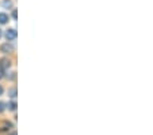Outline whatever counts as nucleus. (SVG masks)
Segmentation results:
<instances>
[{
    "mask_svg": "<svg viewBox=\"0 0 153 135\" xmlns=\"http://www.w3.org/2000/svg\"><path fill=\"white\" fill-rule=\"evenodd\" d=\"M0 52H3V53H13L14 45L10 44V42H4V44L0 45Z\"/></svg>",
    "mask_w": 153,
    "mask_h": 135,
    "instance_id": "nucleus-1",
    "label": "nucleus"
},
{
    "mask_svg": "<svg viewBox=\"0 0 153 135\" xmlns=\"http://www.w3.org/2000/svg\"><path fill=\"white\" fill-rule=\"evenodd\" d=\"M6 38L7 41H14L16 38V30L15 29H8L6 32Z\"/></svg>",
    "mask_w": 153,
    "mask_h": 135,
    "instance_id": "nucleus-2",
    "label": "nucleus"
},
{
    "mask_svg": "<svg viewBox=\"0 0 153 135\" xmlns=\"http://www.w3.org/2000/svg\"><path fill=\"white\" fill-rule=\"evenodd\" d=\"M10 66H11V61H10L8 59H1V60H0V70L3 71V72L8 70Z\"/></svg>",
    "mask_w": 153,
    "mask_h": 135,
    "instance_id": "nucleus-3",
    "label": "nucleus"
},
{
    "mask_svg": "<svg viewBox=\"0 0 153 135\" xmlns=\"http://www.w3.org/2000/svg\"><path fill=\"white\" fill-rule=\"evenodd\" d=\"M8 22V15L6 13H0V25H6Z\"/></svg>",
    "mask_w": 153,
    "mask_h": 135,
    "instance_id": "nucleus-4",
    "label": "nucleus"
},
{
    "mask_svg": "<svg viewBox=\"0 0 153 135\" xmlns=\"http://www.w3.org/2000/svg\"><path fill=\"white\" fill-rule=\"evenodd\" d=\"M1 7L3 8H13V0H3L1 1Z\"/></svg>",
    "mask_w": 153,
    "mask_h": 135,
    "instance_id": "nucleus-5",
    "label": "nucleus"
},
{
    "mask_svg": "<svg viewBox=\"0 0 153 135\" xmlns=\"http://www.w3.org/2000/svg\"><path fill=\"white\" fill-rule=\"evenodd\" d=\"M8 96L11 97V98H15L16 97V89L15 87H11V89L8 90Z\"/></svg>",
    "mask_w": 153,
    "mask_h": 135,
    "instance_id": "nucleus-6",
    "label": "nucleus"
},
{
    "mask_svg": "<svg viewBox=\"0 0 153 135\" xmlns=\"http://www.w3.org/2000/svg\"><path fill=\"white\" fill-rule=\"evenodd\" d=\"M8 109L10 111H15L16 109V103L15 101H11V103L8 104Z\"/></svg>",
    "mask_w": 153,
    "mask_h": 135,
    "instance_id": "nucleus-7",
    "label": "nucleus"
},
{
    "mask_svg": "<svg viewBox=\"0 0 153 135\" xmlns=\"http://www.w3.org/2000/svg\"><path fill=\"white\" fill-rule=\"evenodd\" d=\"M4 109H6V104H4V103H1V101H0V113L3 112Z\"/></svg>",
    "mask_w": 153,
    "mask_h": 135,
    "instance_id": "nucleus-8",
    "label": "nucleus"
},
{
    "mask_svg": "<svg viewBox=\"0 0 153 135\" xmlns=\"http://www.w3.org/2000/svg\"><path fill=\"white\" fill-rule=\"evenodd\" d=\"M11 15H13V19L15 21V19H16V10H15V8L13 10V14H11Z\"/></svg>",
    "mask_w": 153,
    "mask_h": 135,
    "instance_id": "nucleus-9",
    "label": "nucleus"
},
{
    "mask_svg": "<svg viewBox=\"0 0 153 135\" xmlns=\"http://www.w3.org/2000/svg\"><path fill=\"white\" fill-rule=\"evenodd\" d=\"M4 77V72H3V71H1V70H0V79H1V78H3Z\"/></svg>",
    "mask_w": 153,
    "mask_h": 135,
    "instance_id": "nucleus-10",
    "label": "nucleus"
},
{
    "mask_svg": "<svg viewBox=\"0 0 153 135\" xmlns=\"http://www.w3.org/2000/svg\"><path fill=\"white\" fill-rule=\"evenodd\" d=\"M1 94H3V87L0 86V96H1Z\"/></svg>",
    "mask_w": 153,
    "mask_h": 135,
    "instance_id": "nucleus-11",
    "label": "nucleus"
},
{
    "mask_svg": "<svg viewBox=\"0 0 153 135\" xmlns=\"http://www.w3.org/2000/svg\"><path fill=\"white\" fill-rule=\"evenodd\" d=\"M1 35H3V32H1V29H0V38H1Z\"/></svg>",
    "mask_w": 153,
    "mask_h": 135,
    "instance_id": "nucleus-12",
    "label": "nucleus"
},
{
    "mask_svg": "<svg viewBox=\"0 0 153 135\" xmlns=\"http://www.w3.org/2000/svg\"><path fill=\"white\" fill-rule=\"evenodd\" d=\"M11 135H16V132H13V134H11Z\"/></svg>",
    "mask_w": 153,
    "mask_h": 135,
    "instance_id": "nucleus-13",
    "label": "nucleus"
}]
</instances>
